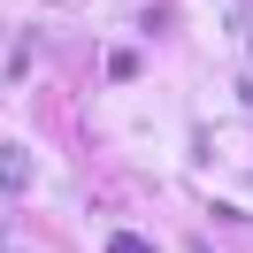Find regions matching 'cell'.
Returning <instances> with one entry per match:
<instances>
[{"label":"cell","mask_w":253,"mask_h":253,"mask_svg":"<svg viewBox=\"0 0 253 253\" xmlns=\"http://www.w3.org/2000/svg\"><path fill=\"white\" fill-rule=\"evenodd\" d=\"M31 184V154L23 146H0V192H23Z\"/></svg>","instance_id":"1"},{"label":"cell","mask_w":253,"mask_h":253,"mask_svg":"<svg viewBox=\"0 0 253 253\" xmlns=\"http://www.w3.org/2000/svg\"><path fill=\"white\" fill-rule=\"evenodd\" d=\"M108 253H154V246H146V238H130V230H115V238H108Z\"/></svg>","instance_id":"2"},{"label":"cell","mask_w":253,"mask_h":253,"mask_svg":"<svg viewBox=\"0 0 253 253\" xmlns=\"http://www.w3.org/2000/svg\"><path fill=\"white\" fill-rule=\"evenodd\" d=\"M238 31H246V46H253V8H238Z\"/></svg>","instance_id":"3"},{"label":"cell","mask_w":253,"mask_h":253,"mask_svg":"<svg viewBox=\"0 0 253 253\" xmlns=\"http://www.w3.org/2000/svg\"><path fill=\"white\" fill-rule=\"evenodd\" d=\"M200 253H207V246H200Z\"/></svg>","instance_id":"4"}]
</instances>
